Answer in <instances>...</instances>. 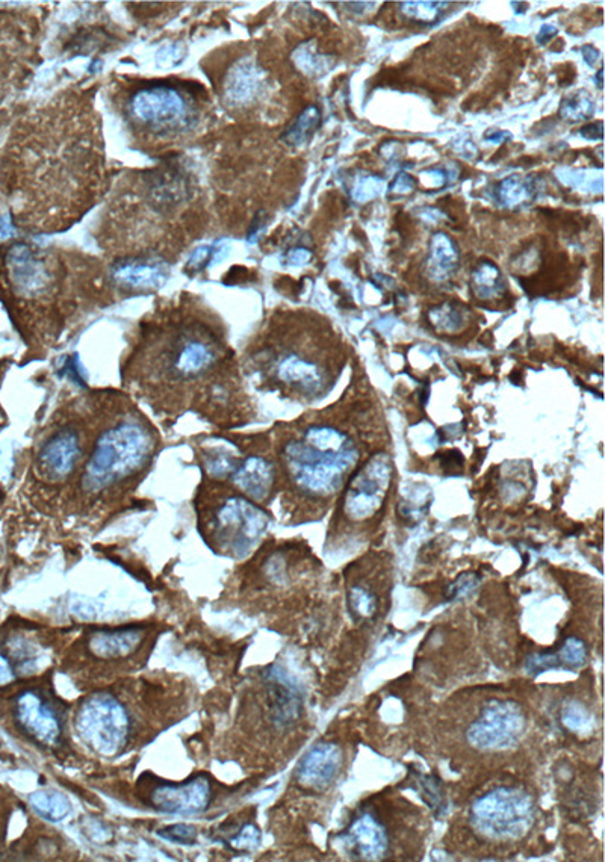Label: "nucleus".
<instances>
[{"label": "nucleus", "instance_id": "23", "mask_svg": "<svg viewBox=\"0 0 605 862\" xmlns=\"http://www.w3.org/2000/svg\"><path fill=\"white\" fill-rule=\"evenodd\" d=\"M533 185L530 180L521 176H512L498 185V199L506 205H518L527 202L533 196Z\"/></svg>", "mask_w": 605, "mask_h": 862}, {"label": "nucleus", "instance_id": "34", "mask_svg": "<svg viewBox=\"0 0 605 862\" xmlns=\"http://www.w3.org/2000/svg\"><path fill=\"white\" fill-rule=\"evenodd\" d=\"M392 190H397V188H401V193H409L410 190H413V180L412 177L407 176V174H400L395 180L394 185H392Z\"/></svg>", "mask_w": 605, "mask_h": 862}, {"label": "nucleus", "instance_id": "3", "mask_svg": "<svg viewBox=\"0 0 605 862\" xmlns=\"http://www.w3.org/2000/svg\"><path fill=\"white\" fill-rule=\"evenodd\" d=\"M106 214L102 241L123 259L118 264L149 265V258L184 249L205 212L193 179L182 171L156 170L121 183Z\"/></svg>", "mask_w": 605, "mask_h": 862}, {"label": "nucleus", "instance_id": "24", "mask_svg": "<svg viewBox=\"0 0 605 862\" xmlns=\"http://www.w3.org/2000/svg\"><path fill=\"white\" fill-rule=\"evenodd\" d=\"M595 111V103L586 91H577L566 97L560 106V117L568 121L586 120Z\"/></svg>", "mask_w": 605, "mask_h": 862}, {"label": "nucleus", "instance_id": "9", "mask_svg": "<svg viewBox=\"0 0 605 862\" xmlns=\"http://www.w3.org/2000/svg\"><path fill=\"white\" fill-rule=\"evenodd\" d=\"M52 672L26 681L8 699V713L17 734L43 754L69 758L72 745V710L56 693Z\"/></svg>", "mask_w": 605, "mask_h": 862}, {"label": "nucleus", "instance_id": "15", "mask_svg": "<svg viewBox=\"0 0 605 862\" xmlns=\"http://www.w3.org/2000/svg\"><path fill=\"white\" fill-rule=\"evenodd\" d=\"M525 716L516 702L491 701L469 726V745L480 751H504L524 734Z\"/></svg>", "mask_w": 605, "mask_h": 862}, {"label": "nucleus", "instance_id": "33", "mask_svg": "<svg viewBox=\"0 0 605 862\" xmlns=\"http://www.w3.org/2000/svg\"><path fill=\"white\" fill-rule=\"evenodd\" d=\"M581 137L586 140H602V121H596L592 125L584 126L580 131Z\"/></svg>", "mask_w": 605, "mask_h": 862}, {"label": "nucleus", "instance_id": "4", "mask_svg": "<svg viewBox=\"0 0 605 862\" xmlns=\"http://www.w3.org/2000/svg\"><path fill=\"white\" fill-rule=\"evenodd\" d=\"M115 108L144 150H170L193 140L209 118L208 93L196 82L140 79L118 85Z\"/></svg>", "mask_w": 605, "mask_h": 862}, {"label": "nucleus", "instance_id": "10", "mask_svg": "<svg viewBox=\"0 0 605 862\" xmlns=\"http://www.w3.org/2000/svg\"><path fill=\"white\" fill-rule=\"evenodd\" d=\"M230 794V787L215 781L208 773H199L184 782H171L147 772L138 778L131 791L132 799L141 807L173 816L208 813Z\"/></svg>", "mask_w": 605, "mask_h": 862}, {"label": "nucleus", "instance_id": "36", "mask_svg": "<svg viewBox=\"0 0 605 862\" xmlns=\"http://www.w3.org/2000/svg\"><path fill=\"white\" fill-rule=\"evenodd\" d=\"M596 85H598L599 90H602V69H599L598 76H596Z\"/></svg>", "mask_w": 605, "mask_h": 862}, {"label": "nucleus", "instance_id": "1", "mask_svg": "<svg viewBox=\"0 0 605 862\" xmlns=\"http://www.w3.org/2000/svg\"><path fill=\"white\" fill-rule=\"evenodd\" d=\"M226 332L209 309L187 297L140 324L126 360V385L164 413L202 409L215 386L235 376Z\"/></svg>", "mask_w": 605, "mask_h": 862}, {"label": "nucleus", "instance_id": "7", "mask_svg": "<svg viewBox=\"0 0 605 862\" xmlns=\"http://www.w3.org/2000/svg\"><path fill=\"white\" fill-rule=\"evenodd\" d=\"M353 439L332 424H312L280 448L279 459L289 489L306 500H329L338 494L359 462Z\"/></svg>", "mask_w": 605, "mask_h": 862}, {"label": "nucleus", "instance_id": "12", "mask_svg": "<svg viewBox=\"0 0 605 862\" xmlns=\"http://www.w3.org/2000/svg\"><path fill=\"white\" fill-rule=\"evenodd\" d=\"M533 820V799L521 788H494L478 797L471 808L475 831L491 840H519L530 831Z\"/></svg>", "mask_w": 605, "mask_h": 862}, {"label": "nucleus", "instance_id": "6", "mask_svg": "<svg viewBox=\"0 0 605 862\" xmlns=\"http://www.w3.org/2000/svg\"><path fill=\"white\" fill-rule=\"evenodd\" d=\"M159 634L161 630L153 624L85 628L64 649L59 670L81 692L108 686L144 669Z\"/></svg>", "mask_w": 605, "mask_h": 862}, {"label": "nucleus", "instance_id": "26", "mask_svg": "<svg viewBox=\"0 0 605 862\" xmlns=\"http://www.w3.org/2000/svg\"><path fill=\"white\" fill-rule=\"evenodd\" d=\"M351 610L359 618H371L377 610V598L371 590L362 586H354L348 590Z\"/></svg>", "mask_w": 605, "mask_h": 862}, {"label": "nucleus", "instance_id": "20", "mask_svg": "<svg viewBox=\"0 0 605 862\" xmlns=\"http://www.w3.org/2000/svg\"><path fill=\"white\" fill-rule=\"evenodd\" d=\"M471 291L477 300H501L507 294V283L497 265L481 261L471 274Z\"/></svg>", "mask_w": 605, "mask_h": 862}, {"label": "nucleus", "instance_id": "29", "mask_svg": "<svg viewBox=\"0 0 605 862\" xmlns=\"http://www.w3.org/2000/svg\"><path fill=\"white\" fill-rule=\"evenodd\" d=\"M563 722L568 726L572 731H586L592 726V719H590V714L584 710L581 705L574 704L569 705L566 708L565 713H563Z\"/></svg>", "mask_w": 605, "mask_h": 862}, {"label": "nucleus", "instance_id": "35", "mask_svg": "<svg viewBox=\"0 0 605 862\" xmlns=\"http://www.w3.org/2000/svg\"><path fill=\"white\" fill-rule=\"evenodd\" d=\"M556 32V28H553V26H543L542 31H540L539 37H537V40H539V43H548V41H550L551 38L556 35Z\"/></svg>", "mask_w": 605, "mask_h": 862}, {"label": "nucleus", "instance_id": "18", "mask_svg": "<svg viewBox=\"0 0 605 862\" xmlns=\"http://www.w3.org/2000/svg\"><path fill=\"white\" fill-rule=\"evenodd\" d=\"M351 855L365 861H379L388 853L389 835L385 825L373 814L363 813L351 822L347 831Z\"/></svg>", "mask_w": 605, "mask_h": 862}, {"label": "nucleus", "instance_id": "27", "mask_svg": "<svg viewBox=\"0 0 605 862\" xmlns=\"http://www.w3.org/2000/svg\"><path fill=\"white\" fill-rule=\"evenodd\" d=\"M441 4L435 2H406L401 4V13L407 19L415 20L421 23H435L441 17Z\"/></svg>", "mask_w": 605, "mask_h": 862}, {"label": "nucleus", "instance_id": "14", "mask_svg": "<svg viewBox=\"0 0 605 862\" xmlns=\"http://www.w3.org/2000/svg\"><path fill=\"white\" fill-rule=\"evenodd\" d=\"M392 462L388 454L371 457L354 471L345 489L342 510L351 521L373 518L382 509L392 481Z\"/></svg>", "mask_w": 605, "mask_h": 862}, {"label": "nucleus", "instance_id": "16", "mask_svg": "<svg viewBox=\"0 0 605 862\" xmlns=\"http://www.w3.org/2000/svg\"><path fill=\"white\" fill-rule=\"evenodd\" d=\"M229 480L238 492L246 495L255 503H264L274 492L277 483V469L270 459L264 456L239 457Z\"/></svg>", "mask_w": 605, "mask_h": 862}, {"label": "nucleus", "instance_id": "5", "mask_svg": "<svg viewBox=\"0 0 605 862\" xmlns=\"http://www.w3.org/2000/svg\"><path fill=\"white\" fill-rule=\"evenodd\" d=\"M155 445L152 428L134 413L105 421L96 438L91 435L87 457L75 478L78 504L93 506L111 500L149 466Z\"/></svg>", "mask_w": 605, "mask_h": 862}, {"label": "nucleus", "instance_id": "8", "mask_svg": "<svg viewBox=\"0 0 605 862\" xmlns=\"http://www.w3.org/2000/svg\"><path fill=\"white\" fill-rule=\"evenodd\" d=\"M211 481L197 501L200 534L220 556H249L267 531V513L238 490L223 486L221 481Z\"/></svg>", "mask_w": 605, "mask_h": 862}, {"label": "nucleus", "instance_id": "13", "mask_svg": "<svg viewBox=\"0 0 605 862\" xmlns=\"http://www.w3.org/2000/svg\"><path fill=\"white\" fill-rule=\"evenodd\" d=\"M90 436L78 421H63L44 439L35 459V472L44 483L63 484L79 474Z\"/></svg>", "mask_w": 605, "mask_h": 862}, {"label": "nucleus", "instance_id": "31", "mask_svg": "<svg viewBox=\"0 0 605 862\" xmlns=\"http://www.w3.org/2000/svg\"><path fill=\"white\" fill-rule=\"evenodd\" d=\"M161 832V837L165 840L174 841V843L191 844L196 841V829L193 826L174 825L171 828L164 829Z\"/></svg>", "mask_w": 605, "mask_h": 862}, {"label": "nucleus", "instance_id": "28", "mask_svg": "<svg viewBox=\"0 0 605 862\" xmlns=\"http://www.w3.org/2000/svg\"><path fill=\"white\" fill-rule=\"evenodd\" d=\"M557 655H559L560 663L566 664V666H580L587 657L586 645H584L583 640L571 637V639L566 640L565 645L562 646Z\"/></svg>", "mask_w": 605, "mask_h": 862}, {"label": "nucleus", "instance_id": "22", "mask_svg": "<svg viewBox=\"0 0 605 862\" xmlns=\"http://www.w3.org/2000/svg\"><path fill=\"white\" fill-rule=\"evenodd\" d=\"M31 804L41 817L53 822L63 820L72 810L69 799L61 793H35L31 797Z\"/></svg>", "mask_w": 605, "mask_h": 862}, {"label": "nucleus", "instance_id": "19", "mask_svg": "<svg viewBox=\"0 0 605 862\" xmlns=\"http://www.w3.org/2000/svg\"><path fill=\"white\" fill-rule=\"evenodd\" d=\"M457 245L445 233H436L430 242V255L427 259V274L435 282L450 280L460 267Z\"/></svg>", "mask_w": 605, "mask_h": 862}, {"label": "nucleus", "instance_id": "25", "mask_svg": "<svg viewBox=\"0 0 605 862\" xmlns=\"http://www.w3.org/2000/svg\"><path fill=\"white\" fill-rule=\"evenodd\" d=\"M321 115L317 106H308L306 111L300 115L294 128L288 132L289 144H301L312 137L318 126H320Z\"/></svg>", "mask_w": 605, "mask_h": 862}, {"label": "nucleus", "instance_id": "17", "mask_svg": "<svg viewBox=\"0 0 605 862\" xmlns=\"http://www.w3.org/2000/svg\"><path fill=\"white\" fill-rule=\"evenodd\" d=\"M341 764V748L335 743H320L298 764L295 779L301 787L324 790L335 781Z\"/></svg>", "mask_w": 605, "mask_h": 862}, {"label": "nucleus", "instance_id": "21", "mask_svg": "<svg viewBox=\"0 0 605 862\" xmlns=\"http://www.w3.org/2000/svg\"><path fill=\"white\" fill-rule=\"evenodd\" d=\"M468 309L457 301L441 304L429 312V321L436 332L442 335H454L462 332L468 324Z\"/></svg>", "mask_w": 605, "mask_h": 862}, {"label": "nucleus", "instance_id": "30", "mask_svg": "<svg viewBox=\"0 0 605 862\" xmlns=\"http://www.w3.org/2000/svg\"><path fill=\"white\" fill-rule=\"evenodd\" d=\"M560 658L557 654H537L533 655V657L528 658L527 661V670L530 673H542L547 672L550 669H556V667L560 666Z\"/></svg>", "mask_w": 605, "mask_h": 862}, {"label": "nucleus", "instance_id": "2", "mask_svg": "<svg viewBox=\"0 0 605 862\" xmlns=\"http://www.w3.org/2000/svg\"><path fill=\"white\" fill-rule=\"evenodd\" d=\"M196 687L176 673H134L87 692L72 710V729L100 758H120L184 720Z\"/></svg>", "mask_w": 605, "mask_h": 862}, {"label": "nucleus", "instance_id": "11", "mask_svg": "<svg viewBox=\"0 0 605 862\" xmlns=\"http://www.w3.org/2000/svg\"><path fill=\"white\" fill-rule=\"evenodd\" d=\"M63 631L41 625H14L0 639V687L44 675L64 651Z\"/></svg>", "mask_w": 605, "mask_h": 862}, {"label": "nucleus", "instance_id": "32", "mask_svg": "<svg viewBox=\"0 0 605 862\" xmlns=\"http://www.w3.org/2000/svg\"><path fill=\"white\" fill-rule=\"evenodd\" d=\"M477 586V578L475 575H462L453 586L450 587V598H462L468 595L474 587Z\"/></svg>", "mask_w": 605, "mask_h": 862}]
</instances>
